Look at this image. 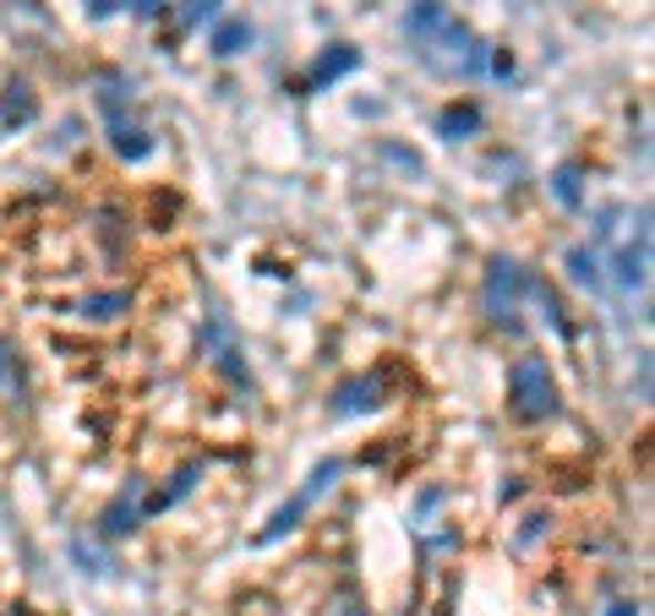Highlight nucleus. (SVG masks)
<instances>
[{
    "label": "nucleus",
    "instance_id": "1a4fd4ad",
    "mask_svg": "<svg viewBox=\"0 0 655 616\" xmlns=\"http://www.w3.org/2000/svg\"><path fill=\"white\" fill-rule=\"evenodd\" d=\"M131 502H137V486H127V496H121V502L104 513V535H127L131 518H137V507H131Z\"/></svg>",
    "mask_w": 655,
    "mask_h": 616
},
{
    "label": "nucleus",
    "instance_id": "2eb2a0df",
    "mask_svg": "<svg viewBox=\"0 0 655 616\" xmlns=\"http://www.w3.org/2000/svg\"><path fill=\"white\" fill-rule=\"evenodd\" d=\"M115 6H121V0H88V11H93V17H104V11H115Z\"/></svg>",
    "mask_w": 655,
    "mask_h": 616
},
{
    "label": "nucleus",
    "instance_id": "20e7f679",
    "mask_svg": "<svg viewBox=\"0 0 655 616\" xmlns=\"http://www.w3.org/2000/svg\"><path fill=\"white\" fill-rule=\"evenodd\" d=\"M333 475H339V464H333V458H328V464H318V469H312V481H306L301 492H295V496H290V502H284V507H279V513H273V518H268V529H262V541H279L284 529H295V518H301V513H306V507H312V502L323 496V486H328V481H333Z\"/></svg>",
    "mask_w": 655,
    "mask_h": 616
},
{
    "label": "nucleus",
    "instance_id": "7ed1b4c3",
    "mask_svg": "<svg viewBox=\"0 0 655 616\" xmlns=\"http://www.w3.org/2000/svg\"><path fill=\"white\" fill-rule=\"evenodd\" d=\"M524 290H530L524 267H520V262H508V256H497V262H492V273H486V311H492L497 322H514Z\"/></svg>",
    "mask_w": 655,
    "mask_h": 616
},
{
    "label": "nucleus",
    "instance_id": "a211bd4d",
    "mask_svg": "<svg viewBox=\"0 0 655 616\" xmlns=\"http://www.w3.org/2000/svg\"><path fill=\"white\" fill-rule=\"evenodd\" d=\"M0 350H6V344H0ZM0 366H6V355H0Z\"/></svg>",
    "mask_w": 655,
    "mask_h": 616
},
{
    "label": "nucleus",
    "instance_id": "0eeeda50",
    "mask_svg": "<svg viewBox=\"0 0 655 616\" xmlns=\"http://www.w3.org/2000/svg\"><path fill=\"white\" fill-rule=\"evenodd\" d=\"M355 65H361V55H355L350 44H333L323 61L312 65V88H328V82H339V77H344V71H355Z\"/></svg>",
    "mask_w": 655,
    "mask_h": 616
},
{
    "label": "nucleus",
    "instance_id": "4468645a",
    "mask_svg": "<svg viewBox=\"0 0 655 616\" xmlns=\"http://www.w3.org/2000/svg\"><path fill=\"white\" fill-rule=\"evenodd\" d=\"M121 306H127V295H93V301H88V311H93V316H115Z\"/></svg>",
    "mask_w": 655,
    "mask_h": 616
},
{
    "label": "nucleus",
    "instance_id": "423d86ee",
    "mask_svg": "<svg viewBox=\"0 0 655 616\" xmlns=\"http://www.w3.org/2000/svg\"><path fill=\"white\" fill-rule=\"evenodd\" d=\"M383 404V382L377 376H350L333 387V415H366Z\"/></svg>",
    "mask_w": 655,
    "mask_h": 616
},
{
    "label": "nucleus",
    "instance_id": "ddd939ff",
    "mask_svg": "<svg viewBox=\"0 0 655 616\" xmlns=\"http://www.w3.org/2000/svg\"><path fill=\"white\" fill-rule=\"evenodd\" d=\"M557 196L568 202V208H580V170L568 164V170H557Z\"/></svg>",
    "mask_w": 655,
    "mask_h": 616
},
{
    "label": "nucleus",
    "instance_id": "9d476101",
    "mask_svg": "<svg viewBox=\"0 0 655 616\" xmlns=\"http://www.w3.org/2000/svg\"><path fill=\"white\" fill-rule=\"evenodd\" d=\"M568 262H574V279H580V284H601V256H595V251H574Z\"/></svg>",
    "mask_w": 655,
    "mask_h": 616
},
{
    "label": "nucleus",
    "instance_id": "f3484780",
    "mask_svg": "<svg viewBox=\"0 0 655 616\" xmlns=\"http://www.w3.org/2000/svg\"><path fill=\"white\" fill-rule=\"evenodd\" d=\"M606 616H639V606H628V600H623V606H612Z\"/></svg>",
    "mask_w": 655,
    "mask_h": 616
},
{
    "label": "nucleus",
    "instance_id": "9b49d317",
    "mask_svg": "<svg viewBox=\"0 0 655 616\" xmlns=\"http://www.w3.org/2000/svg\"><path fill=\"white\" fill-rule=\"evenodd\" d=\"M475 121H481V115H475V110H470V104H464V110H443V137H454V131H475Z\"/></svg>",
    "mask_w": 655,
    "mask_h": 616
},
{
    "label": "nucleus",
    "instance_id": "dca6fc26",
    "mask_svg": "<svg viewBox=\"0 0 655 616\" xmlns=\"http://www.w3.org/2000/svg\"><path fill=\"white\" fill-rule=\"evenodd\" d=\"M121 6H131V11H159L164 0H121Z\"/></svg>",
    "mask_w": 655,
    "mask_h": 616
},
{
    "label": "nucleus",
    "instance_id": "39448f33",
    "mask_svg": "<svg viewBox=\"0 0 655 616\" xmlns=\"http://www.w3.org/2000/svg\"><path fill=\"white\" fill-rule=\"evenodd\" d=\"M104 115H110V142H115V153H121V159H131V164H137V159H148V153H153V137H148V131L131 121L127 110H121V99H110V93H104Z\"/></svg>",
    "mask_w": 655,
    "mask_h": 616
},
{
    "label": "nucleus",
    "instance_id": "f03ea898",
    "mask_svg": "<svg viewBox=\"0 0 655 616\" xmlns=\"http://www.w3.org/2000/svg\"><path fill=\"white\" fill-rule=\"evenodd\" d=\"M508 398H514V415L520 421H546L557 410V382H552V366L541 355H524L508 371Z\"/></svg>",
    "mask_w": 655,
    "mask_h": 616
},
{
    "label": "nucleus",
    "instance_id": "6e6552de",
    "mask_svg": "<svg viewBox=\"0 0 655 616\" xmlns=\"http://www.w3.org/2000/svg\"><path fill=\"white\" fill-rule=\"evenodd\" d=\"M252 44V28L246 22H219L213 28V55H241Z\"/></svg>",
    "mask_w": 655,
    "mask_h": 616
},
{
    "label": "nucleus",
    "instance_id": "f8f14e48",
    "mask_svg": "<svg viewBox=\"0 0 655 616\" xmlns=\"http://www.w3.org/2000/svg\"><path fill=\"white\" fill-rule=\"evenodd\" d=\"M33 115V99H28V88H11V99H6V125L28 121Z\"/></svg>",
    "mask_w": 655,
    "mask_h": 616
},
{
    "label": "nucleus",
    "instance_id": "f257e3e1",
    "mask_svg": "<svg viewBox=\"0 0 655 616\" xmlns=\"http://www.w3.org/2000/svg\"><path fill=\"white\" fill-rule=\"evenodd\" d=\"M404 33H410L415 55L432 65L437 77H475V71H486V44L458 17H449L437 0H415L410 17H404Z\"/></svg>",
    "mask_w": 655,
    "mask_h": 616
}]
</instances>
